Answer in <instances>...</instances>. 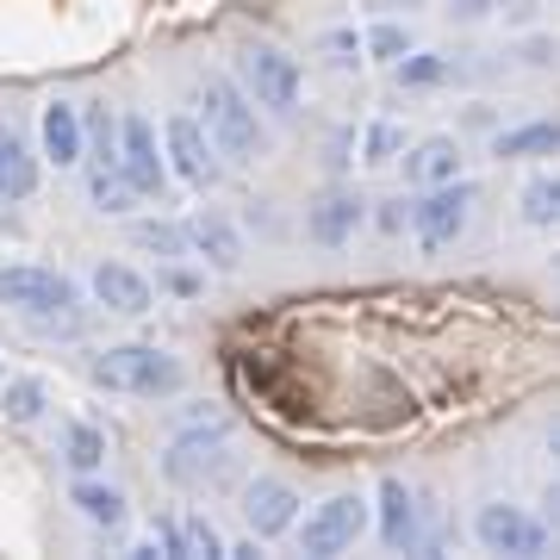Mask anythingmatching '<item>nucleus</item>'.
I'll use <instances>...</instances> for the list:
<instances>
[{"mask_svg":"<svg viewBox=\"0 0 560 560\" xmlns=\"http://www.w3.org/2000/svg\"><path fill=\"white\" fill-rule=\"evenodd\" d=\"M88 293H94L106 312H125V318H143V312H156V287H150L138 268H125V261H101V268L88 275Z\"/></svg>","mask_w":560,"mask_h":560,"instance_id":"12","label":"nucleus"},{"mask_svg":"<svg viewBox=\"0 0 560 560\" xmlns=\"http://www.w3.org/2000/svg\"><path fill=\"white\" fill-rule=\"evenodd\" d=\"M237 75H243V94H249L256 106H268L275 119H293V113H300L305 75H300V62L287 57V50H275V44H243Z\"/></svg>","mask_w":560,"mask_h":560,"instance_id":"4","label":"nucleus"},{"mask_svg":"<svg viewBox=\"0 0 560 560\" xmlns=\"http://www.w3.org/2000/svg\"><path fill=\"white\" fill-rule=\"evenodd\" d=\"M555 212H560V180L536 175L529 187H523V219L529 224H555Z\"/></svg>","mask_w":560,"mask_h":560,"instance_id":"28","label":"nucleus"},{"mask_svg":"<svg viewBox=\"0 0 560 560\" xmlns=\"http://www.w3.org/2000/svg\"><path fill=\"white\" fill-rule=\"evenodd\" d=\"M81 156L88 162H119V119H113L106 106H94V113L81 119Z\"/></svg>","mask_w":560,"mask_h":560,"instance_id":"25","label":"nucleus"},{"mask_svg":"<svg viewBox=\"0 0 560 560\" xmlns=\"http://www.w3.org/2000/svg\"><path fill=\"white\" fill-rule=\"evenodd\" d=\"M180 548H187V555H206V560H219V555H224L219 529H212L206 517H180Z\"/></svg>","mask_w":560,"mask_h":560,"instance_id":"29","label":"nucleus"},{"mask_svg":"<svg viewBox=\"0 0 560 560\" xmlns=\"http://www.w3.org/2000/svg\"><path fill=\"white\" fill-rule=\"evenodd\" d=\"M293 529H300L305 555H349V548L368 536V499H361V492H337V499H324L318 511L305 523H293Z\"/></svg>","mask_w":560,"mask_h":560,"instance_id":"7","label":"nucleus"},{"mask_svg":"<svg viewBox=\"0 0 560 560\" xmlns=\"http://www.w3.org/2000/svg\"><path fill=\"white\" fill-rule=\"evenodd\" d=\"M243 523H249V536L268 541V536H287L293 523H300V492L275 474H256V480L243 486Z\"/></svg>","mask_w":560,"mask_h":560,"instance_id":"11","label":"nucleus"},{"mask_svg":"<svg viewBox=\"0 0 560 560\" xmlns=\"http://www.w3.org/2000/svg\"><path fill=\"white\" fill-rule=\"evenodd\" d=\"M467 219H474V180L455 175L442 187H423V200L411 206V237L418 249H448L467 231Z\"/></svg>","mask_w":560,"mask_h":560,"instance_id":"5","label":"nucleus"},{"mask_svg":"<svg viewBox=\"0 0 560 560\" xmlns=\"http://www.w3.org/2000/svg\"><path fill=\"white\" fill-rule=\"evenodd\" d=\"M361 219H368V200L349 194V187H330V194L305 212V237L324 243V249H342V243L361 231Z\"/></svg>","mask_w":560,"mask_h":560,"instance_id":"14","label":"nucleus"},{"mask_svg":"<svg viewBox=\"0 0 560 560\" xmlns=\"http://www.w3.org/2000/svg\"><path fill=\"white\" fill-rule=\"evenodd\" d=\"M405 180H418V187H442V180L460 175V143L455 138H423L405 150Z\"/></svg>","mask_w":560,"mask_h":560,"instance_id":"16","label":"nucleus"},{"mask_svg":"<svg viewBox=\"0 0 560 560\" xmlns=\"http://www.w3.org/2000/svg\"><path fill=\"white\" fill-rule=\"evenodd\" d=\"M324 50H330V62H342V69H349V62H361V38H355V32H330V38H324Z\"/></svg>","mask_w":560,"mask_h":560,"instance_id":"31","label":"nucleus"},{"mask_svg":"<svg viewBox=\"0 0 560 560\" xmlns=\"http://www.w3.org/2000/svg\"><path fill=\"white\" fill-rule=\"evenodd\" d=\"M393 75H399V88H442V81L455 75V57H442V50H405L393 62Z\"/></svg>","mask_w":560,"mask_h":560,"instance_id":"23","label":"nucleus"},{"mask_svg":"<svg viewBox=\"0 0 560 560\" xmlns=\"http://www.w3.org/2000/svg\"><path fill=\"white\" fill-rule=\"evenodd\" d=\"M162 474L187 492H200V486H219L231 474V436H224L219 423L212 430H187V436L168 442V455H162Z\"/></svg>","mask_w":560,"mask_h":560,"instance_id":"6","label":"nucleus"},{"mask_svg":"<svg viewBox=\"0 0 560 560\" xmlns=\"http://www.w3.org/2000/svg\"><path fill=\"white\" fill-rule=\"evenodd\" d=\"M486 7H492V0H448V13H460V20H480Z\"/></svg>","mask_w":560,"mask_h":560,"instance_id":"32","label":"nucleus"},{"mask_svg":"<svg viewBox=\"0 0 560 560\" xmlns=\"http://www.w3.org/2000/svg\"><path fill=\"white\" fill-rule=\"evenodd\" d=\"M381 541L386 548H399V555H418L423 548V504H418V492L405 480H381Z\"/></svg>","mask_w":560,"mask_h":560,"instance_id":"13","label":"nucleus"},{"mask_svg":"<svg viewBox=\"0 0 560 560\" xmlns=\"http://www.w3.org/2000/svg\"><path fill=\"white\" fill-rule=\"evenodd\" d=\"M555 150H560V131L548 119L517 125V131H504V138L492 143V156H504V162H541V156H555Z\"/></svg>","mask_w":560,"mask_h":560,"instance_id":"21","label":"nucleus"},{"mask_svg":"<svg viewBox=\"0 0 560 560\" xmlns=\"http://www.w3.org/2000/svg\"><path fill=\"white\" fill-rule=\"evenodd\" d=\"M361 50L374 62H399L405 50H411V32H405L399 20H381V25H368V38H361Z\"/></svg>","mask_w":560,"mask_h":560,"instance_id":"27","label":"nucleus"},{"mask_svg":"<svg viewBox=\"0 0 560 560\" xmlns=\"http://www.w3.org/2000/svg\"><path fill=\"white\" fill-rule=\"evenodd\" d=\"M474 536H480L486 555H523V560H536V555H548V548H555L548 523H536L529 511H517V504H480Z\"/></svg>","mask_w":560,"mask_h":560,"instance_id":"8","label":"nucleus"},{"mask_svg":"<svg viewBox=\"0 0 560 560\" xmlns=\"http://www.w3.org/2000/svg\"><path fill=\"white\" fill-rule=\"evenodd\" d=\"M131 237L143 249H156V256H187V231H175V224H138Z\"/></svg>","mask_w":560,"mask_h":560,"instance_id":"30","label":"nucleus"},{"mask_svg":"<svg viewBox=\"0 0 560 560\" xmlns=\"http://www.w3.org/2000/svg\"><path fill=\"white\" fill-rule=\"evenodd\" d=\"M44 156L57 162V168H75L81 162V113L69 101L44 106Z\"/></svg>","mask_w":560,"mask_h":560,"instance_id":"18","label":"nucleus"},{"mask_svg":"<svg viewBox=\"0 0 560 560\" xmlns=\"http://www.w3.org/2000/svg\"><path fill=\"white\" fill-rule=\"evenodd\" d=\"M88 200L101 206V212H131L138 206V187L119 175V162H94L88 168Z\"/></svg>","mask_w":560,"mask_h":560,"instance_id":"22","label":"nucleus"},{"mask_svg":"<svg viewBox=\"0 0 560 560\" xmlns=\"http://www.w3.org/2000/svg\"><path fill=\"white\" fill-rule=\"evenodd\" d=\"M62 460L75 474H94L106 460V430H94V423H62Z\"/></svg>","mask_w":560,"mask_h":560,"instance_id":"24","label":"nucleus"},{"mask_svg":"<svg viewBox=\"0 0 560 560\" xmlns=\"http://www.w3.org/2000/svg\"><path fill=\"white\" fill-rule=\"evenodd\" d=\"M88 374L106 386V393H131V399H175L180 393V361L156 342H113L88 361Z\"/></svg>","mask_w":560,"mask_h":560,"instance_id":"1","label":"nucleus"},{"mask_svg":"<svg viewBox=\"0 0 560 560\" xmlns=\"http://www.w3.org/2000/svg\"><path fill=\"white\" fill-rule=\"evenodd\" d=\"M119 175L138 187V200L162 194L168 187V162H162V143H156V125L150 119H119Z\"/></svg>","mask_w":560,"mask_h":560,"instance_id":"10","label":"nucleus"},{"mask_svg":"<svg viewBox=\"0 0 560 560\" xmlns=\"http://www.w3.org/2000/svg\"><path fill=\"white\" fill-rule=\"evenodd\" d=\"M69 504H75V511L94 523V529H125V517H131V504H125L119 486L94 480V474H81V480L69 486Z\"/></svg>","mask_w":560,"mask_h":560,"instance_id":"17","label":"nucleus"},{"mask_svg":"<svg viewBox=\"0 0 560 560\" xmlns=\"http://www.w3.org/2000/svg\"><path fill=\"white\" fill-rule=\"evenodd\" d=\"M200 106H206V138H212V150H219V162H237V168H249V162L268 150V131H261L256 119V101L243 94L237 81L212 75L200 88Z\"/></svg>","mask_w":560,"mask_h":560,"instance_id":"2","label":"nucleus"},{"mask_svg":"<svg viewBox=\"0 0 560 560\" xmlns=\"http://www.w3.org/2000/svg\"><path fill=\"white\" fill-rule=\"evenodd\" d=\"M44 411H50V386L38 381V374H13V381L0 386V418L7 423H38Z\"/></svg>","mask_w":560,"mask_h":560,"instance_id":"20","label":"nucleus"},{"mask_svg":"<svg viewBox=\"0 0 560 560\" xmlns=\"http://www.w3.org/2000/svg\"><path fill=\"white\" fill-rule=\"evenodd\" d=\"M38 187V156L13 131H0V200H32Z\"/></svg>","mask_w":560,"mask_h":560,"instance_id":"19","label":"nucleus"},{"mask_svg":"<svg viewBox=\"0 0 560 560\" xmlns=\"http://www.w3.org/2000/svg\"><path fill=\"white\" fill-rule=\"evenodd\" d=\"M0 305L20 312L32 324H75L81 312V287L57 268H38V261H13L0 268Z\"/></svg>","mask_w":560,"mask_h":560,"instance_id":"3","label":"nucleus"},{"mask_svg":"<svg viewBox=\"0 0 560 560\" xmlns=\"http://www.w3.org/2000/svg\"><path fill=\"white\" fill-rule=\"evenodd\" d=\"M399 156H405V131L393 119H374L368 138H361V162L368 168H386V162H399Z\"/></svg>","mask_w":560,"mask_h":560,"instance_id":"26","label":"nucleus"},{"mask_svg":"<svg viewBox=\"0 0 560 560\" xmlns=\"http://www.w3.org/2000/svg\"><path fill=\"white\" fill-rule=\"evenodd\" d=\"M180 231H187V249H194L200 261H212L219 275H237L243 268V237H237V224L231 219H219V212H194Z\"/></svg>","mask_w":560,"mask_h":560,"instance_id":"15","label":"nucleus"},{"mask_svg":"<svg viewBox=\"0 0 560 560\" xmlns=\"http://www.w3.org/2000/svg\"><path fill=\"white\" fill-rule=\"evenodd\" d=\"M162 287H168V293H200V275H168Z\"/></svg>","mask_w":560,"mask_h":560,"instance_id":"33","label":"nucleus"},{"mask_svg":"<svg viewBox=\"0 0 560 560\" xmlns=\"http://www.w3.org/2000/svg\"><path fill=\"white\" fill-rule=\"evenodd\" d=\"M162 162H168V175L187 180V187H212V180H219V150L206 138V125L187 119V113H175V119L162 125Z\"/></svg>","mask_w":560,"mask_h":560,"instance_id":"9","label":"nucleus"}]
</instances>
